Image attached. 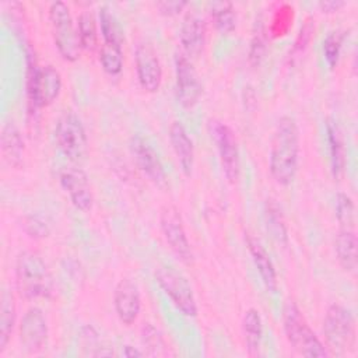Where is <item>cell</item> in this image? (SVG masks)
Listing matches in <instances>:
<instances>
[{"mask_svg":"<svg viewBox=\"0 0 358 358\" xmlns=\"http://www.w3.org/2000/svg\"><path fill=\"white\" fill-rule=\"evenodd\" d=\"M77 31L81 42V48L85 50H95L98 45V34H96V20L90 10H84L78 15Z\"/></svg>","mask_w":358,"mask_h":358,"instance_id":"4316f807","label":"cell"},{"mask_svg":"<svg viewBox=\"0 0 358 358\" xmlns=\"http://www.w3.org/2000/svg\"><path fill=\"white\" fill-rule=\"evenodd\" d=\"M207 35V25L204 18L196 11L190 10L183 17L180 25V43L187 57H196L203 52Z\"/></svg>","mask_w":358,"mask_h":358,"instance_id":"e0dca14e","label":"cell"},{"mask_svg":"<svg viewBox=\"0 0 358 358\" xmlns=\"http://www.w3.org/2000/svg\"><path fill=\"white\" fill-rule=\"evenodd\" d=\"M187 1H182V0H165V1H158L157 7L159 10V13L165 14V15H176L180 11H183V8L187 6Z\"/></svg>","mask_w":358,"mask_h":358,"instance_id":"e575fe53","label":"cell"},{"mask_svg":"<svg viewBox=\"0 0 358 358\" xmlns=\"http://www.w3.org/2000/svg\"><path fill=\"white\" fill-rule=\"evenodd\" d=\"M99 25H101L103 43H116V45L123 43L122 28L116 17L113 15L112 10L108 6H102L99 8Z\"/></svg>","mask_w":358,"mask_h":358,"instance_id":"83f0119b","label":"cell"},{"mask_svg":"<svg viewBox=\"0 0 358 358\" xmlns=\"http://www.w3.org/2000/svg\"><path fill=\"white\" fill-rule=\"evenodd\" d=\"M266 50V39H264V31L263 27L259 25L257 31L255 32L252 41H250V48H249V62L252 64H259L260 60L264 56Z\"/></svg>","mask_w":358,"mask_h":358,"instance_id":"d6a6232c","label":"cell"},{"mask_svg":"<svg viewBox=\"0 0 358 358\" xmlns=\"http://www.w3.org/2000/svg\"><path fill=\"white\" fill-rule=\"evenodd\" d=\"M123 355L124 357H143V352L131 345H124L123 347Z\"/></svg>","mask_w":358,"mask_h":358,"instance_id":"74e56055","label":"cell"},{"mask_svg":"<svg viewBox=\"0 0 358 358\" xmlns=\"http://www.w3.org/2000/svg\"><path fill=\"white\" fill-rule=\"evenodd\" d=\"M210 133L218 150L222 172L231 183H235L239 176V150L235 133L220 120L210 122Z\"/></svg>","mask_w":358,"mask_h":358,"instance_id":"9c48e42d","label":"cell"},{"mask_svg":"<svg viewBox=\"0 0 358 358\" xmlns=\"http://www.w3.org/2000/svg\"><path fill=\"white\" fill-rule=\"evenodd\" d=\"M175 76L178 101L183 108H193L201 95V84L190 57L182 52L175 56Z\"/></svg>","mask_w":358,"mask_h":358,"instance_id":"7c38bea8","label":"cell"},{"mask_svg":"<svg viewBox=\"0 0 358 358\" xmlns=\"http://www.w3.org/2000/svg\"><path fill=\"white\" fill-rule=\"evenodd\" d=\"M334 213L343 228L352 229L355 224V206L352 199L340 192L334 197Z\"/></svg>","mask_w":358,"mask_h":358,"instance_id":"f546056e","label":"cell"},{"mask_svg":"<svg viewBox=\"0 0 358 358\" xmlns=\"http://www.w3.org/2000/svg\"><path fill=\"white\" fill-rule=\"evenodd\" d=\"M60 185L69 194L76 208L90 211L92 208L94 196L87 173L77 166H69L60 173Z\"/></svg>","mask_w":358,"mask_h":358,"instance_id":"9a60e30c","label":"cell"},{"mask_svg":"<svg viewBox=\"0 0 358 358\" xmlns=\"http://www.w3.org/2000/svg\"><path fill=\"white\" fill-rule=\"evenodd\" d=\"M345 4L343 0H323L319 3V7L323 10V13H334L338 8H341Z\"/></svg>","mask_w":358,"mask_h":358,"instance_id":"8d00e7d4","label":"cell"},{"mask_svg":"<svg viewBox=\"0 0 358 358\" xmlns=\"http://www.w3.org/2000/svg\"><path fill=\"white\" fill-rule=\"evenodd\" d=\"M48 340V322L43 312L31 306L24 313L20 323V341L22 348L29 354L43 350Z\"/></svg>","mask_w":358,"mask_h":358,"instance_id":"4fadbf2b","label":"cell"},{"mask_svg":"<svg viewBox=\"0 0 358 358\" xmlns=\"http://www.w3.org/2000/svg\"><path fill=\"white\" fill-rule=\"evenodd\" d=\"M130 148L138 168L148 176V179L154 185L165 189L168 185L165 169L157 151L148 144V141L144 140L141 136H134L131 137Z\"/></svg>","mask_w":358,"mask_h":358,"instance_id":"5bb4252c","label":"cell"},{"mask_svg":"<svg viewBox=\"0 0 358 358\" xmlns=\"http://www.w3.org/2000/svg\"><path fill=\"white\" fill-rule=\"evenodd\" d=\"M161 231L173 253L183 262H193V250L187 239L182 215L175 206H165L159 215Z\"/></svg>","mask_w":358,"mask_h":358,"instance_id":"30bf717a","label":"cell"},{"mask_svg":"<svg viewBox=\"0 0 358 358\" xmlns=\"http://www.w3.org/2000/svg\"><path fill=\"white\" fill-rule=\"evenodd\" d=\"M134 62L141 88L147 92L158 91L162 81V66L157 50L150 42H137L134 49Z\"/></svg>","mask_w":358,"mask_h":358,"instance_id":"8fae6325","label":"cell"},{"mask_svg":"<svg viewBox=\"0 0 358 358\" xmlns=\"http://www.w3.org/2000/svg\"><path fill=\"white\" fill-rule=\"evenodd\" d=\"M155 281L175 308L187 317L197 316V303L187 278L173 267L162 266L154 273Z\"/></svg>","mask_w":358,"mask_h":358,"instance_id":"52a82bcc","label":"cell"},{"mask_svg":"<svg viewBox=\"0 0 358 358\" xmlns=\"http://www.w3.org/2000/svg\"><path fill=\"white\" fill-rule=\"evenodd\" d=\"M0 144H1V154L4 161L13 166L18 168L22 164L24 159V138L21 136V131L13 122H7L1 129L0 136Z\"/></svg>","mask_w":358,"mask_h":358,"instance_id":"ffe728a7","label":"cell"},{"mask_svg":"<svg viewBox=\"0 0 358 358\" xmlns=\"http://www.w3.org/2000/svg\"><path fill=\"white\" fill-rule=\"evenodd\" d=\"M15 298L14 294L3 288L0 296V352H3L10 341L15 323Z\"/></svg>","mask_w":358,"mask_h":358,"instance_id":"cb8c5ba5","label":"cell"},{"mask_svg":"<svg viewBox=\"0 0 358 358\" xmlns=\"http://www.w3.org/2000/svg\"><path fill=\"white\" fill-rule=\"evenodd\" d=\"M313 32V24H312V20L308 18L305 21V24L301 27V31H299V35L295 41V46H294V50H303V48L306 46V43L309 42L310 39V35Z\"/></svg>","mask_w":358,"mask_h":358,"instance_id":"d590c367","label":"cell"},{"mask_svg":"<svg viewBox=\"0 0 358 358\" xmlns=\"http://www.w3.org/2000/svg\"><path fill=\"white\" fill-rule=\"evenodd\" d=\"M334 250L341 267L348 273H355L358 260H357V235L354 229H350V228L340 229L334 241Z\"/></svg>","mask_w":358,"mask_h":358,"instance_id":"44dd1931","label":"cell"},{"mask_svg":"<svg viewBox=\"0 0 358 358\" xmlns=\"http://www.w3.org/2000/svg\"><path fill=\"white\" fill-rule=\"evenodd\" d=\"M99 62L102 69L110 74L116 76L123 69V50L122 45L116 43H102L99 49Z\"/></svg>","mask_w":358,"mask_h":358,"instance_id":"f1b7e54d","label":"cell"},{"mask_svg":"<svg viewBox=\"0 0 358 358\" xmlns=\"http://www.w3.org/2000/svg\"><path fill=\"white\" fill-rule=\"evenodd\" d=\"M242 330L245 337V345L248 354L252 357L259 355L262 334H263V322L260 312L255 308H249L242 319Z\"/></svg>","mask_w":358,"mask_h":358,"instance_id":"603a6c76","label":"cell"},{"mask_svg":"<svg viewBox=\"0 0 358 358\" xmlns=\"http://www.w3.org/2000/svg\"><path fill=\"white\" fill-rule=\"evenodd\" d=\"M49 21L60 56L69 62H76L83 48L69 6L64 1H53L49 7Z\"/></svg>","mask_w":358,"mask_h":358,"instance_id":"5b68a950","label":"cell"},{"mask_svg":"<svg viewBox=\"0 0 358 358\" xmlns=\"http://www.w3.org/2000/svg\"><path fill=\"white\" fill-rule=\"evenodd\" d=\"M24 229L31 238H45L50 232V225L39 214H31L24 218Z\"/></svg>","mask_w":358,"mask_h":358,"instance_id":"1f68e13d","label":"cell"},{"mask_svg":"<svg viewBox=\"0 0 358 358\" xmlns=\"http://www.w3.org/2000/svg\"><path fill=\"white\" fill-rule=\"evenodd\" d=\"M282 326L288 343L298 354L303 357L330 355L294 301H287L282 308Z\"/></svg>","mask_w":358,"mask_h":358,"instance_id":"3957f363","label":"cell"},{"mask_svg":"<svg viewBox=\"0 0 358 358\" xmlns=\"http://www.w3.org/2000/svg\"><path fill=\"white\" fill-rule=\"evenodd\" d=\"M246 245L264 287L267 288V291L274 292L277 289L278 281H277V273L270 259V255L267 253L264 246L260 243V241L252 235L246 236Z\"/></svg>","mask_w":358,"mask_h":358,"instance_id":"d6986e66","label":"cell"},{"mask_svg":"<svg viewBox=\"0 0 358 358\" xmlns=\"http://www.w3.org/2000/svg\"><path fill=\"white\" fill-rule=\"evenodd\" d=\"M56 143L73 162H80L88 152V138L81 119L71 110L64 112L56 126Z\"/></svg>","mask_w":358,"mask_h":358,"instance_id":"ba28073f","label":"cell"},{"mask_svg":"<svg viewBox=\"0 0 358 358\" xmlns=\"http://www.w3.org/2000/svg\"><path fill=\"white\" fill-rule=\"evenodd\" d=\"M323 334L327 344L326 348L331 352L343 355L354 351L357 341L354 313L340 303L330 305L323 320Z\"/></svg>","mask_w":358,"mask_h":358,"instance_id":"277c9868","label":"cell"},{"mask_svg":"<svg viewBox=\"0 0 358 358\" xmlns=\"http://www.w3.org/2000/svg\"><path fill=\"white\" fill-rule=\"evenodd\" d=\"M169 141L178 158L180 169L185 175H190L194 164V147L185 126L179 120H173L169 126Z\"/></svg>","mask_w":358,"mask_h":358,"instance_id":"ac0fdd59","label":"cell"},{"mask_svg":"<svg viewBox=\"0 0 358 358\" xmlns=\"http://www.w3.org/2000/svg\"><path fill=\"white\" fill-rule=\"evenodd\" d=\"M15 282L21 296L27 299L49 298L53 292L52 274L42 256L24 250L15 262Z\"/></svg>","mask_w":358,"mask_h":358,"instance_id":"7a4b0ae2","label":"cell"},{"mask_svg":"<svg viewBox=\"0 0 358 358\" xmlns=\"http://www.w3.org/2000/svg\"><path fill=\"white\" fill-rule=\"evenodd\" d=\"M113 305L122 323L127 326L134 323L141 309V296L137 284L130 278L120 280L115 287Z\"/></svg>","mask_w":358,"mask_h":358,"instance_id":"2e32d148","label":"cell"},{"mask_svg":"<svg viewBox=\"0 0 358 358\" xmlns=\"http://www.w3.org/2000/svg\"><path fill=\"white\" fill-rule=\"evenodd\" d=\"M210 14L218 31L229 34L235 29L236 14L231 1H213L210 3Z\"/></svg>","mask_w":358,"mask_h":358,"instance_id":"484cf974","label":"cell"},{"mask_svg":"<svg viewBox=\"0 0 358 358\" xmlns=\"http://www.w3.org/2000/svg\"><path fill=\"white\" fill-rule=\"evenodd\" d=\"M62 76L52 66H38L35 62L29 63L27 77V96L28 103L34 109L49 106L60 94Z\"/></svg>","mask_w":358,"mask_h":358,"instance_id":"8992f818","label":"cell"},{"mask_svg":"<svg viewBox=\"0 0 358 358\" xmlns=\"http://www.w3.org/2000/svg\"><path fill=\"white\" fill-rule=\"evenodd\" d=\"M264 220H266V228L270 232V235L278 243H287L288 229L285 225V220H284L281 207L273 199H267L264 203Z\"/></svg>","mask_w":358,"mask_h":358,"instance_id":"d4e9b609","label":"cell"},{"mask_svg":"<svg viewBox=\"0 0 358 358\" xmlns=\"http://www.w3.org/2000/svg\"><path fill=\"white\" fill-rule=\"evenodd\" d=\"M141 337L145 345H148V348H157L162 345V340L161 336L158 333V330L151 324V323H144L143 329H141Z\"/></svg>","mask_w":358,"mask_h":358,"instance_id":"836d02e7","label":"cell"},{"mask_svg":"<svg viewBox=\"0 0 358 358\" xmlns=\"http://www.w3.org/2000/svg\"><path fill=\"white\" fill-rule=\"evenodd\" d=\"M299 129L295 119L284 115L278 119L270 148V173L282 186L292 183L298 171Z\"/></svg>","mask_w":358,"mask_h":358,"instance_id":"6da1fadb","label":"cell"},{"mask_svg":"<svg viewBox=\"0 0 358 358\" xmlns=\"http://www.w3.org/2000/svg\"><path fill=\"white\" fill-rule=\"evenodd\" d=\"M343 39H344V32L340 29H336V31L329 32L323 41L324 59L331 69H334L338 62V55H340V49L343 45Z\"/></svg>","mask_w":358,"mask_h":358,"instance_id":"4dcf8cb0","label":"cell"},{"mask_svg":"<svg viewBox=\"0 0 358 358\" xmlns=\"http://www.w3.org/2000/svg\"><path fill=\"white\" fill-rule=\"evenodd\" d=\"M329 152H330V169L336 179H338L344 172L345 155H344V143L338 124L333 119H327L326 123Z\"/></svg>","mask_w":358,"mask_h":358,"instance_id":"7402d4cb","label":"cell"}]
</instances>
